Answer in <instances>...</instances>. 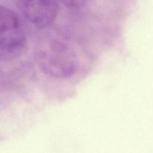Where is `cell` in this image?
<instances>
[{
    "label": "cell",
    "mask_w": 153,
    "mask_h": 153,
    "mask_svg": "<svg viewBox=\"0 0 153 153\" xmlns=\"http://www.w3.org/2000/svg\"><path fill=\"white\" fill-rule=\"evenodd\" d=\"M26 43L22 22L15 10L0 5V54L2 60L19 56Z\"/></svg>",
    "instance_id": "obj_1"
},
{
    "label": "cell",
    "mask_w": 153,
    "mask_h": 153,
    "mask_svg": "<svg viewBox=\"0 0 153 153\" xmlns=\"http://www.w3.org/2000/svg\"><path fill=\"white\" fill-rule=\"evenodd\" d=\"M24 18L37 28H45L53 23L58 15V2L48 0H21L16 2Z\"/></svg>",
    "instance_id": "obj_2"
}]
</instances>
